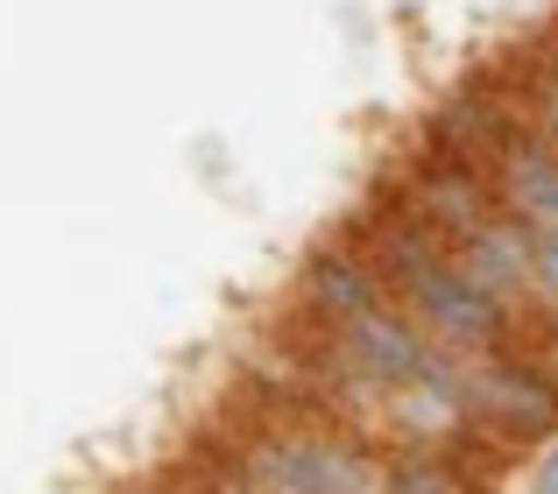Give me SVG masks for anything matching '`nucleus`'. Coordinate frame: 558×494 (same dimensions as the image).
Masks as SVG:
<instances>
[{"mask_svg": "<svg viewBox=\"0 0 558 494\" xmlns=\"http://www.w3.org/2000/svg\"><path fill=\"white\" fill-rule=\"evenodd\" d=\"M495 198H502V212H517V220H531V226H558V149L545 135L523 127L502 149V163H495Z\"/></svg>", "mask_w": 558, "mask_h": 494, "instance_id": "obj_5", "label": "nucleus"}, {"mask_svg": "<svg viewBox=\"0 0 558 494\" xmlns=\"http://www.w3.org/2000/svg\"><path fill=\"white\" fill-rule=\"evenodd\" d=\"M375 184H389V192L403 198L432 234H446L452 247H460L466 234H481V226L502 212V198H495V170L466 163V156H446V149H432V141H417V135L403 141V156H396Z\"/></svg>", "mask_w": 558, "mask_h": 494, "instance_id": "obj_2", "label": "nucleus"}, {"mask_svg": "<svg viewBox=\"0 0 558 494\" xmlns=\"http://www.w3.org/2000/svg\"><path fill=\"white\" fill-rule=\"evenodd\" d=\"M381 494H474V487H466V473L438 445H396L389 473H381Z\"/></svg>", "mask_w": 558, "mask_h": 494, "instance_id": "obj_6", "label": "nucleus"}, {"mask_svg": "<svg viewBox=\"0 0 558 494\" xmlns=\"http://www.w3.org/2000/svg\"><path fill=\"white\" fill-rule=\"evenodd\" d=\"M537 494H558V473H537Z\"/></svg>", "mask_w": 558, "mask_h": 494, "instance_id": "obj_7", "label": "nucleus"}, {"mask_svg": "<svg viewBox=\"0 0 558 494\" xmlns=\"http://www.w3.org/2000/svg\"><path fill=\"white\" fill-rule=\"evenodd\" d=\"M517 135H523V107H517V85H509L502 57L481 64V71H460V78L432 99V113L417 121V141H432V149H446V156H466V163H481V170L502 163V149Z\"/></svg>", "mask_w": 558, "mask_h": 494, "instance_id": "obj_4", "label": "nucleus"}, {"mask_svg": "<svg viewBox=\"0 0 558 494\" xmlns=\"http://www.w3.org/2000/svg\"><path fill=\"white\" fill-rule=\"evenodd\" d=\"M340 234L375 261V275L396 289V304H403L438 346H452V354H466V360L531 354V346H537L523 318H509L495 297H481V289L466 283L452 240L432 234V226H424L389 184H368V192L347 206ZM537 354H545V346H537Z\"/></svg>", "mask_w": 558, "mask_h": 494, "instance_id": "obj_1", "label": "nucleus"}, {"mask_svg": "<svg viewBox=\"0 0 558 494\" xmlns=\"http://www.w3.org/2000/svg\"><path fill=\"white\" fill-rule=\"evenodd\" d=\"M558 354H488L466 360V417L481 431H495L517 453H537V445L558 431Z\"/></svg>", "mask_w": 558, "mask_h": 494, "instance_id": "obj_3", "label": "nucleus"}]
</instances>
